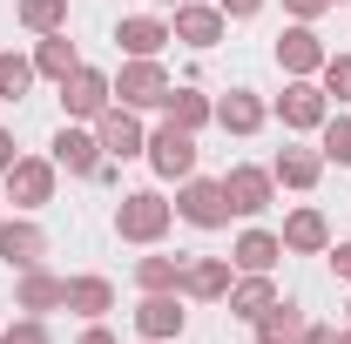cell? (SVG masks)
<instances>
[{"label": "cell", "mask_w": 351, "mask_h": 344, "mask_svg": "<svg viewBox=\"0 0 351 344\" xmlns=\"http://www.w3.org/2000/svg\"><path fill=\"white\" fill-rule=\"evenodd\" d=\"M156 162H162V169H189V142H182V135H162V142H156Z\"/></svg>", "instance_id": "6da1fadb"}, {"label": "cell", "mask_w": 351, "mask_h": 344, "mask_svg": "<svg viewBox=\"0 0 351 344\" xmlns=\"http://www.w3.org/2000/svg\"><path fill=\"white\" fill-rule=\"evenodd\" d=\"M189 216H196V223H217V189H196V196H189Z\"/></svg>", "instance_id": "7a4b0ae2"}]
</instances>
